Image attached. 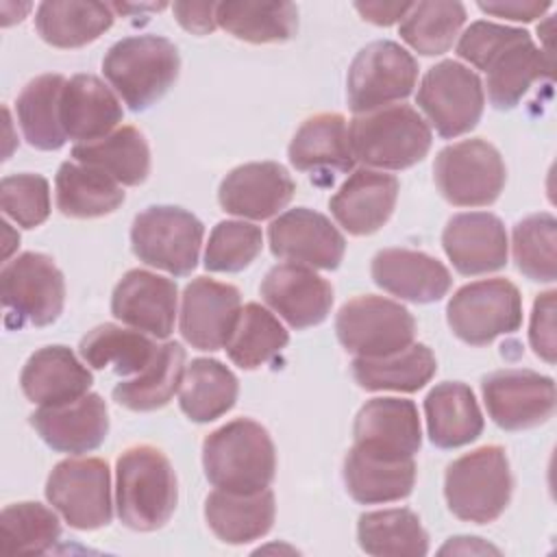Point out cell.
Here are the masks:
<instances>
[{
    "instance_id": "obj_6",
    "label": "cell",
    "mask_w": 557,
    "mask_h": 557,
    "mask_svg": "<svg viewBox=\"0 0 557 557\" xmlns=\"http://www.w3.org/2000/svg\"><path fill=\"white\" fill-rule=\"evenodd\" d=\"M202 222L170 205H154L137 213L131 228V246L139 261L174 276H187L198 263Z\"/></svg>"
},
{
    "instance_id": "obj_41",
    "label": "cell",
    "mask_w": 557,
    "mask_h": 557,
    "mask_svg": "<svg viewBox=\"0 0 557 557\" xmlns=\"http://www.w3.org/2000/svg\"><path fill=\"white\" fill-rule=\"evenodd\" d=\"M215 22L250 44H278L296 35L298 9L292 2H218Z\"/></svg>"
},
{
    "instance_id": "obj_36",
    "label": "cell",
    "mask_w": 557,
    "mask_h": 557,
    "mask_svg": "<svg viewBox=\"0 0 557 557\" xmlns=\"http://www.w3.org/2000/svg\"><path fill=\"white\" fill-rule=\"evenodd\" d=\"M63 87L65 78L61 74H41L33 78L15 100L24 139L37 150H59L67 139L61 126Z\"/></svg>"
},
{
    "instance_id": "obj_23",
    "label": "cell",
    "mask_w": 557,
    "mask_h": 557,
    "mask_svg": "<svg viewBox=\"0 0 557 557\" xmlns=\"http://www.w3.org/2000/svg\"><path fill=\"white\" fill-rule=\"evenodd\" d=\"M30 424L52 450L83 455L107 440L109 411L98 394H85L65 405L39 407L30 413Z\"/></svg>"
},
{
    "instance_id": "obj_28",
    "label": "cell",
    "mask_w": 557,
    "mask_h": 557,
    "mask_svg": "<svg viewBox=\"0 0 557 557\" xmlns=\"http://www.w3.org/2000/svg\"><path fill=\"white\" fill-rule=\"evenodd\" d=\"M274 494L270 487L252 494L215 490L205 500V520L226 544H248L263 537L274 524Z\"/></svg>"
},
{
    "instance_id": "obj_8",
    "label": "cell",
    "mask_w": 557,
    "mask_h": 557,
    "mask_svg": "<svg viewBox=\"0 0 557 557\" xmlns=\"http://www.w3.org/2000/svg\"><path fill=\"white\" fill-rule=\"evenodd\" d=\"M433 174L440 194L455 207H487L500 196L507 181L500 152L481 137L442 148Z\"/></svg>"
},
{
    "instance_id": "obj_45",
    "label": "cell",
    "mask_w": 557,
    "mask_h": 557,
    "mask_svg": "<svg viewBox=\"0 0 557 557\" xmlns=\"http://www.w3.org/2000/svg\"><path fill=\"white\" fill-rule=\"evenodd\" d=\"M557 222L550 213H533L513 226V261L518 270L540 283H553L557 276Z\"/></svg>"
},
{
    "instance_id": "obj_30",
    "label": "cell",
    "mask_w": 557,
    "mask_h": 557,
    "mask_svg": "<svg viewBox=\"0 0 557 557\" xmlns=\"http://www.w3.org/2000/svg\"><path fill=\"white\" fill-rule=\"evenodd\" d=\"M416 461L383 459L350 448L344 459V483L348 494L361 505H381L407 498L416 485Z\"/></svg>"
},
{
    "instance_id": "obj_27",
    "label": "cell",
    "mask_w": 557,
    "mask_h": 557,
    "mask_svg": "<svg viewBox=\"0 0 557 557\" xmlns=\"http://www.w3.org/2000/svg\"><path fill=\"white\" fill-rule=\"evenodd\" d=\"M120 98L94 74H76L65 81L61 94V126L78 144H91L111 135L122 122Z\"/></svg>"
},
{
    "instance_id": "obj_37",
    "label": "cell",
    "mask_w": 557,
    "mask_h": 557,
    "mask_svg": "<svg viewBox=\"0 0 557 557\" xmlns=\"http://www.w3.org/2000/svg\"><path fill=\"white\" fill-rule=\"evenodd\" d=\"M72 157L78 163L107 172L120 185L128 187L141 185L150 174V148L135 126H120L91 144H76Z\"/></svg>"
},
{
    "instance_id": "obj_13",
    "label": "cell",
    "mask_w": 557,
    "mask_h": 557,
    "mask_svg": "<svg viewBox=\"0 0 557 557\" xmlns=\"http://www.w3.org/2000/svg\"><path fill=\"white\" fill-rule=\"evenodd\" d=\"M0 294L9 318H17V326H48L63 311L65 281L48 255L24 252L4 263Z\"/></svg>"
},
{
    "instance_id": "obj_20",
    "label": "cell",
    "mask_w": 557,
    "mask_h": 557,
    "mask_svg": "<svg viewBox=\"0 0 557 557\" xmlns=\"http://www.w3.org/2000/svg\"><path fill=\"white\" fill-rule=\"evenodd\" d=\"M442 246L453 268L463 276L500 270L509 252L505 224L487 211L453 215L444 226Z\"/></svg>"
},
{
    "instance_id": "obj_50",
    "label": "cell",
    "mask_w": 557,
    "mask_h": 557,
    "mask_svg": "<svg viewBox=\"0 0 557 557\" xmlns=\"http://www.w3.org/2000/svg\"><path fill=\"white\" fill-rule=\"evenodd\" d=\"M479 9L494 17H505V20H513V22H533L550 9V2H535V0L479 2Z\"/></svg>"
},
{
    "instance_id": "obj_1",
    "label": "cell",
    "mask_w": 557,
    "mask_h": 557,
    "mask_svg": "<svg viewBox=\"0 0 557 557\" xmlns=\"http://www.w3.org/2000/svg\"><path fill=\"white\" fill-rule=\"evenodd\" d=\"M205 476L215 490L252 494L270 487L276 450L270 433L250 418H237L202 442Z\"/></svg>"
},
{
    "instance_id": "obj_26",
    "label": "cell",
    "mask_w": 557,
    "mask_h": 557,
    "mask_svg": "<svg viewBox=\"0 0 557 557\" xmlns=\"http://www.w3.org/2000/svg\"><path fill=\"white\" fill-rule=\"evenodd\" d=\"M91 372L67 346H44L35 350L22 368L20 387L39 407L72 403L89 392Z\"/></svg>"
},
{
    "instance_id": "obj_52",
    "label": "cell",
    "mask_w": 557,
    "mask_h": 557,
    "mask_svg": "<svg viewBox=\"0 0 557 557\" xmlns=\"http://www.w3.org/2000/svg\"><path fill=\"white\" fill-rule=\"evenodd\" d=\"M442 555L446 553H500L498 548L490 546V544H483L481 537H450V542H446L442 548H440Z\"/></svg>"
},
{
    "instance_id": "obj_47",
    "label": "cell",
    "mask_w": 557,
    "mask_h": 557,
    "mask_svg": "<svg viewBox=\"0 0 557 557\" xmlns=\"http://www.w3.org/2000/svg\"><path fill=\"white\" fill-rule=\"evenodd\" d=\"M0 207L22 228H35L50 215V185L41 174H11L0 183Z\"/></svg>"
},
{
    "instance_id": "obj_17",
    "label": "cell",
    "mask_w": 557,
    "mask_h": 557,
    "mask_svg": "<svg viewBox=\"0 0 557 557\" xmlns=\"http://www.w3.org/2000/svg\"><path fill=\"white\" fill-rule=\"evenodd\" d=\"M352 435V446L368 455L409 459L422 444L418 409L407 398H372L359 409Z\"/></svg>"
},
{
    "instance_id": "obj_33",
    "label": "cell",
    "mask_w": 557,
    "mask_h": 557,
    "mask_svg": "<svg viewBox=\"0 0 557 557\" xmlns=\"http://www.w3.org/2000/svg\"><path fill=\"white\" fill-rule=\"evenodd\" d=\"M115 15L111 4L91 0H48L37 7L39 37L54 48H81L104 35Z\"/></svg>"
},
{
    "instance_id": "obj_34",
    "label": "cell",
    "mask_w": 557,
    "mask_h": 557,
    "mask_svg": "<svg viewBox=\"0 0 557 557\" xmlns=\"http://www.w3.org/2000/svg\"><path fill=\"white\" fill-rule=\"evenodd\" d=\"M355 381L370 392H418L435 374L437 361L426 344H409L407 348L385 357H355Z\"/></svg>"
},
{
    "instance_id": "obj_43",
    "label": "cell",
    "mask_w": 557,
    "mask_h": 557,
    "mask_svg": "<svg viewBox=\"0 0 557 557\" xmlns=\"http://www.w3.org/2000/svg\"><path fill=\"white\" fill-rule=\"evenodd\" d=\"M466 24L461 2H413L400 22V37L420 54L435 57L446 52Z\"/></svg>"
},
{
    "instance_id": "obj_21",
    "label": "cell",
    "mask_w": 557,
    "mask_h": 557,
    "mask_svg": "<svg viewBox=\"0 0 557 557\" xmlns=\"http://www.w3.org/2000/svg\"><path fill=\"white\" fill-rule=\"evenodd\" d=\"M261 298L292 329H309L326 320L333 307V287L313 268L278 263L263 276Z\"/></svg>"
},
{
    "instance_id": "obj_9",
    "label": "cell",
    "mask_w": 557,
    "mask_h": 557,
    "mask_svg": "<svg viewBox=\"0 0 557 557\" xmlns=\"http://www.w3.org/2000/svg\"><path fill=\"white\" fill-rule=\"evenodd\" d=\"M46 498L72 529L107 527L113 518L107 461L98 457L59 461L46 481Z\"/></svg>"
},
{
    "instance_id": "obj_3",
    "label": "cell",
    "mask_w": 557,
    "mask_h": 557,
    "mask_svg": "<svg viewBox=\"0 0 557 557\" xmlns=\"http://www.w3.org/2000/svg\"><path fill=\"white\" fill-rule=\"evenodd\" d=\"M178 70L176 46L159 35L124 37L102 59L104 78L133 111H144L163 98L178 78Z\"/></svg>"
},
{
    "instance_id": "obj_44",
    "label": "cell",
    "mask_w": 557,
    "mask_h": 557,
    "mask_svg": "<svg viewBox=\"0 0 557 557\" xmlns=\"http://www.w3.org/2000/svg\"><path fill=\"white\" fill-rule=\"evenodd\" d=\"M2 550L4 553H48L61 537V524L52 509L41 503H13L2 509Z\"/></svg>"
},
{
    "instance_id": "obj_38",
    "label": "cell",
    "mask_w": 557,
    "mask_h": 557,
    "mask_svg": "<svg viewBox=\"0 0 557 557\" xmlns=\"http://www.w3.org/2000/svg\"><path fill=\"white\" fill-rule=\"evenodd\" d=\"M157 350L159 344L146 333L117 324H100L78 344V352L87 366L96 370L111 368L120 376H137L150 366Z\"/></svg>"
},
{
    "instance_id": "obj_18",
    "label": "cell",
    "mask_w": 557,
    "mask_h": 557,
    "mask_svg": "<svg viewBox=\"0 0 557 557\" xmlns=\"http://www.w3.org/2000/svg\"><path fill=\"white\" fill-rule=\"evenodd\" d=\"M178 289L172 278L148 270H128L113 289L111 313L131 329L157 339L174 331Z\"/></svg>"
},
{
    "instance_id": "obj_25",
    "label": "cell",
    "mask_w": 557,
    "mask_h": 557,
    "mask_svg": "<svg viewBox=\"0 0 557 557\" xmlns=\"http://www.w3.org/2000/svg\"><path fill=\"white\" fill-rule=\"evenodd\" d=\"M370 274L387 294L420 305L444 298L453 283L450 272L442 261L409 248H385L376 252Z\"/></svg>"
},
{
    "instance_id": "obj_2",
    "label": "cell",
    "mask_w": 557,
    "mask_h": 557,
    "mask_svg": "<svg viewBox=\"0 0 557 557\" xmlns=\"http://www.w3.org/2000/svg\"><path fill=\"white\" fill-rule=\"evenodd\" d=\"M178 500L170 459L150 444L126 448L115 463V509L133 531H157L174 513Z\"/></svg>"
},
{
    "instance_id": "obj_7",
    "label": "cell",
    "mask_w": 557,
    "mask_h": 557,
    "mask_svg": "<svg viewBox=\"0 0 557 557\" xmlns=\"http://www.w3.org/2000/svg\"><path fill=\"white\" fill-rule=\"evenodd\" d=\"M450 331L470 346H485L522 324V296L507 278H483L459 287L446 307Z\"/></svg>"
},
{
    "instance_id": "obj_35",
    "label": "cell",
    "mask_w": 557,
    "mask_h": 557,
    "mask_svg": "<svg viewBox=\"0 0 557 557\" xmlns=\"http://www.w3.org/2000/svg\"><path fill=\"white\" fill-rule=\"evenodd\" d=\"M183 374L185 348L178 342H165L159 346L148 368L113 387V400L131 411L161 409L181 389Z\"/></svg>"
},
{
    "instance_id": "obj_16",
    "label": "cell",
    "mask_w": 557,
    "mask_h": 557,
    "mask_svg": "<svg viewBox=\"0 0 557 557\" xmlns=\"http://www.w3.org/2000/svg\"><path fill=\"white\" fill-rule=\"evenodd\" d=\"M242 313L239 289L207 276L187 283L181 300V335L198 350H220L228 344Z\"/></svg>"
},
{
    "instance_id": "obj_48",
    "label": "cell",
    "mask_w": 557,
    "mask_h": 557,
    "mask_svg": "<svg viewBox=\"0 0 557 557\" xmlns=\"http://www.w3.org/2000/svg\"><path fill=\"white\" fill-rule=\"evenodd\" d=\"M555 289L540 294L533 302L531 326H529V342L533 352L544 359L546 363H555Z\"/></svg>"
},
{
    "instance_id": "obj_10",
    "label": "cell",
    "mask_w": 557,
    "mask_h": 557,
    "mask_svg": "<svg viewBox=\"0 0 557 557\" xmlns=\"http://www.w3.org/2000/svg\"><path fill=\"white\" fill-rule=\"evenodd\" d=\"M418 83V61L389 39L372 41L350 63L348 107L359 115L405 100Z\"/></svg>"
},
{
    "instance_id": "obj_31",
    "label": "cell",
    "mask_w": 557,
    "mask_h": 557,
    "mask_svg": "<svg viewBox=\"0 0 557 557\" xmlns=\"http://www.w3.org/2000/svg\"><path fill=\"white\" fill-rule=\"evenodd\" d=\"M289 163L300 172H348L355 157L348 141V124L342 113H318L296 131L289 148Z\"/></svg>"
},
{
    "instance_id": "obj_19",
    "label": "cell",
    "mask_w": 557,
    "mask_h": 557,
    "mask_svg": "<svg viewBox=\"0 0 557 557\" xmlns=\"http://www.w3.org/2000/svg\"><path fill=\"white\" fill-rule=\"evenodd\" d=\"M294 191L296 183L281 163L255 161L237 165L222 178L218 200L231 215L268 220L289 205Z\"/></svg>"
},
{
    "instance_id": "obj_4",
    "label": "cell",
    "mask_w": 557,
    "mask_h": 557,
    "mask_svg": "<svg viewBox=\"0 0 557 557\" xmlns=\"http://www.w3.org/2000/svg\"><path fill=\"white\" fill-rule=\"evenodd\" d=\"M348 141L355 161L381 170H405L431 150V128L409 104H389L350 120Z\"/></svg>"
},
{
    "instance_id": "obj_49",
    "label": "cell",
    "mask_w": 557,
    "mask_h": 557,
    "mask_svg": "<svg viewBox=\"0 0 557 557\" xmlns=\"http://www.w3.org/2000/svg\"><path fill=\"white\" fill-rule=\"evenodd\" d=\"M215 9H218L215 2H174L172 4V11L178 24L194 35H207L218 26Z\"/></svg>"
},
{
    "instance_id": "obj_22",
    "label": "cell",
    "mask_w": 557,
    "mask_h": 557,
    "mask_svg": "<svg viewBox=\"0 0 557 557\" xmlns=\"http://www.w3.org/2000/svg\"><path fill=\"white\" fill-rule=\"evenodd\" d=\"M481 70L487 74L490 102L496 109H513L535 81L550 78L553 59L533 44L527 30L511 28Z\"/></svg>"
},
{
    "instance_id": "obj_12",
    "label": "cell",
    "mask_w": 557,
    "mask_h": 557,
    "mask_svg": "<svg viewBox=\"0 0 557 557\" xmlns=\"http://www.w3.org/2000/svg\"><path fill=\"white\" fill-rule=\"evenodd\" d=\"M335 333L339 344L357 357H385L413 344L416 320L400 302L368 294L339 309Z\"/></svg>"
},
{
    "instance_id": "obj_40",
    "label": "cell",
    "mask_w": 557,
    "mask_h": 557,
    "mask_svg": "<svg viewBox=\"0 0 557 557\" xmlns=\"http://www.w3.org/2000/svg\"><path fill=\"white\" fill-rule=\"evenodd\" d=\"M357 540L361 550L374 557H422L429 553V535L407 507L361 513Z\"/></svg>"
},
{
    "instance_id": "obj_42",
    "label": "cell",
    "mask_w": 557,
    "mask_h": 557,
    "mask_svg": "<svg viewBox=\"0 0 557 557\" xmlns=\"http://www.w3.org/2000/svg\"><path fill=\"white\" fill-rule=\"evenodd\" d=\"M287 342L289 333L278 318L259 302H248L242 307L235 331L224 348L235 366L255 370L276 357Z\"/></svg>"
},
{
    "instance_id": "obj_51",
    "label": "cell",
    "mask_w": 557,
    "mask_h": 557,
    "mask_svg": "<svg viewBox=\"0 0 557 557\" xmlns=\"http://www.w3.org/2000/svg\"><path fill=\"white\" fill-rule=\"evenodd\" d=\"M413 2H355L359 15L376 26H389L394 22H403Z\"/></svg>"
},
{
    "instance_id": "obj_5",
    "label": "cell",
    "mask_w": 557,
    "mask_h": 557,
    "mask_svg": "<svg viewBox=\"0 0 557 557\" xmlns=\"http://www.w3.org/2000/svg\"><path fill=\"white\" fill-rule=\"evenodd\" d=\"M513 490L509 459L503 446L490 444L457 457L446 468L444 496L453 516L487 524L507 509Z\"/></svg>"
},
{
    "instance_id": "obj_14",
    "label": "cell",
    "mask_w": 557,
    "mask_h": 557,
    "mask_svg": "<svg viewBox=\"0 0 557 557\" xmlns=\"http://www.w3.org/2000/svg\"><path fill=\"white\" fill-rule=\"evenodd\" d=\"M481 392L490 418L505 431L540 426L555 413V383L533 370L492 372L483 379Z\"/></svg>"
},
{
    "instance_id": "obj_46",
    "label": "cell",
    "mask_w": 557,
    "mask_h": 557,
    "mask_svg": "<svg viewBox=\"0 0 557 557\" xmlns=\"http://www.w3.org/2000/svg\"><path fill=\"white\" fill-rule=\"evenodd\" d=\"M263 248L259 226L244 220L218 222L209 235L205 250V268L209 272H239L248 268Z\"/></svg>"
},
{
    "instance_id": "obj_11",
    "label": "cell",
    "mask_w": 557,
    "mask_h": 557,
    "mask_svg": "<svg viewBox=\"0 0 557 557\" xmlns=\"http://www.w3.org/2000/svg\"><path fill=\"white\" fill-rule=\"evenodd\" d=\"M416 102L437 135L450 139L476 126L485 107V89L476 72L446 59L424 74Z\"/></svg>"
},
{
    "instance_id": "obj_15",
    "label": "cell",
    "mask_w": 557,
    "mask_h": 557,
    "mask_svg": "<svg viewBox=\"0 0 557 557\" xmlns=\"http://www.w3.org/2000/svg\"><path fill=\"white\" fill-rule=\"evenodd\" d=\"M268 242L274 257L318 270H335L346 252V239L322 213L296 207L272 220Z\"/></svg>"
},
{
    "instance_id": "obj_39",
    "label": "cell",
    "mask_w": 557,
    "mask_h": 557,
    "mask_svg": "<svg viewBox=\"0 0 557 557\" xmlns=\"http://www.w3.org/2000/svg\"><path fill=\"white\" fill-rule=\"evenodd\" d=\"M237 376L218 359H194L178 389L181 411L194 422H211L233 409L237 400Z\"/></svg>"
},
{
    "instance_id": "obj_24",
    "label": "cell",
    "mask_w": 557,
    "mask_h": 557,
    "mask_svg": "<svg viewBox=\"0 0 557 557\" xmlns=\"http://www.w3.org/2000/svg\"><path fill=\"white\" fill-rule=\"evenodd\" d=\"M398 178L379 170L359 168L329 200L337 224L350 235L376 233L394 213L398 200Z\"/></svg>"
},
{
    "instance_id": "obj_29",
    "label": "cell",
    "mask_w": 557,
    "mask_h": 557,
    "mask_svg": "<svg viewBox=\"0 0 557 557\" xmlns=\"http://www.w3.org/2000/svg\"><path fill=\"white\" fill-rule=\"evenodd\" d=\"M429 440L437 448H459L483 431V413L474 392L459 381L435 385L424 398Z\"/></svg>"
},
{
    "instance_id": "obj_32",
    "label": "cell",
    "mask_w": 557,
    "mask_h": 557,
    "mask_svg": "<svg viewBox=\"0 0 557 557\" xmlns=\"http://www.w3.org/2000/svg\"><path fill=\"white\" fill-rule=\"evenodd\" d=\"M54 198L63 215L89 220L113 213L124 202V189L94 165L63 161L54 176Z\"/></svg>"
}]
</instances>
